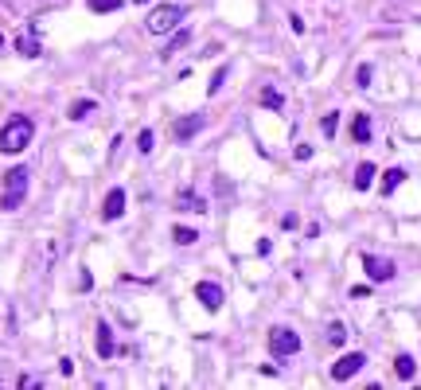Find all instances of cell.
Returning a JSON list of instances; mask_svg holds the SVG:
<instances>
[{
    "instance_id": "obj_1",
    "label": "cell",
    "mask_w": 421,
    "mask_h": 390,
    "mask_svg": "<svg viewBox=\"0 0 421 390\" xmlns=\"http://www.w3.org/2000/svg\"><path fill=\"white\" fill-rule=\"evenodd\" d=\"M32 137H35L32 118L16 113V118H8L0 125V153H24L27 144H32Z\"/></svg>"
},
{
    "instance_id": "obj_2",
    "label": "cell",
    "mask_w": 421,
    "mask_h": 390,
    "mask_svg": "<svg viewBox=\"0 0 421 390\" xmlns=\"http://www.w3.org/2000/svg\"><path fill=\"white\" fill-rule=\"evenodd\" d=\"M27 195V168H12L4 172V195H0V207L4 211H16Z\"/></svg>"
},
{
    "instance_id": "obj_3",
    "label": "cell",
    "mask_w": 421,
    "mask_h": 390,
    "mask_svg": "<svg viewBox=\"0 0 421 390\" xmlns=\"http://www.w3.org/2000/svg\"><path fill=\"white\" fill-rule=\"evenodd\" d=\"M180 20H184V8L180 4H161V8H152L149 20H144V27H149L152 35H168L180 27Z\"/></svg>"
},
{
    "instance_id": "obj_4",
    "label": "cell",
    "mask_w": 421,
    "mask_h": 390,
    "mask_svg": "<svg viewBox=\"0 0 421 390\" xmlns=\"http://www.w3.org/2000/svg\"><path fill=\"white\" fill-rule=\"evenodd\" d=\"M270 351L277 359L296 356V351H301V336H296L293 328H270Z\"/></svg>"
},
{
    "instance_id": "obj_5",
    "label": "cell",
    "mask_w": 421,
    "mask_h": 390,
    "mask_svg": "<svg viewBox=\"0 0 421 390\" xmlns=\"http://www.w3.org/2000/svg\"><path fill=\"white\" fill-rule=\"evenodd\" d=\"M363 270H367V277L375 281V285H379V281H390L394 277V262H390V258H379V254H363Z\"/></svg>"
},
{
    "instance_id": "obj_6",
    "label": "cell",
    "mask_w": 421,
    "mask_h": 390,
    "mask_svg": "<svg viewBox=\"0 0 421 390\" xmlns=\"http://www.w3.org/2000/svg\"><path fill=\"white\" fill-rule=\"evenodd\" d=\"M363 363H367V356H363V351H347V356L339 359L336 367H332V379H336V382H347L351 375L363 371Z\"/></svg>"
},
{
    "instance_id": "obj_7",
    "label": "cell",
    "mask_w": 421,
    "mask_h": 390,
    "mask_svg": "<svg viewBox=\"0 0 421 390\" xmlns=\"http://www.w3.org/2000/svg\"><path fill=\"white\" fill-rule=\"evenodd\" d=\"M195 297H199V305L207 308V313H219V308H222V285H215V281H199V285H195Z\"/></svg>"
},
{
    "instance_id": "obj_8",
    "label": "cell",
    "mask_w": 421,
    "mask_h": 390,
    "mask_svg": "<svg viewBox=\"0 0 421 390\" xmlns=\"http://www.w3.org/2000/svg\"><path fill=\"white\" fill-rule=\"evenodd\" d=\"M199 129H203V113H187V118H180L176 125H172V137H176L180 144H187Z\"/></svg>"
},
{
    "instance_id": "obj_9",
    "label": "cell",
    "mask_w": 421,
    "mask_h": 390,
    "mask_svg": "<svg viewBox=\"0 0 421 390\" xmlns=\"http://www.w3.org/2000/svg\"><path fill=\"white\" fill-rule=\"evenodd\" d=\"M101 215H106V219H121V215H125V191H121V187H113V191L106 195Z\"/></svg>"
},
{
    "instance_id": "obj_10",
    "label": "cell",
    "mask_w": 421,
    "mask_h": 390,
    "mask_svg": "<svg viewBox=\"0 0 421 390\" xmlns=\"http://www.w3.org/2000/svg\"><path fill=\"white\" fill-rule=\"evenodd\" d=\"M98 336H94V344H98V356L101 359H110L113 356V332H110V324H98Z\"/></svg>"
},
{
    "instance_id": "obj_11",
    "label": "cell",
    "mask_w": 421,
    "mask_h": 390,
    "mask_svg": "<svg viewBox=\"0 0 421 390\" xmlns=\"http://www.w3.org/2000/svg\"><path fill=\"white\" fill-rule=\"evenodd\" d=\"M176 207H180V211H195V215L207 211V203H203L195 191H180V195H176Z\"/></svg>"
},
{
    "instance_id": "obj_12",
    "label": "cell",
    "mask_w": 421,
    "mask_h": 390,
    "mask_svg": "<svg viewBox=\"0 0 421 390\" xmlns=\"http://www.w3.org/2000/svg\"><path fill=\"white\" fill-rule=\"evenodd\" d=\"M351 137H355V144L371 141V118H367V113H359V118L351 121Z\"/></svg>"
},
{
    "instance_id": "obj_13",
    "label": "cell",
    "mask_w": 421,
    "mask_h": 390,
    "mask_svg": "<svg viewBox=\"0 0 421 390\" xmlns=\"http://www.w3.org/2000/svg\"><path fill=\"white\" fill-rule=\"evenodd\" d=\"M394 375L410 382L413 375H417V363H413V356H398V359H394Z\"/></svg>"
},
{
    "instance_id": "obj_14",
    "label": "cell",
    "mask_w": 421,
    "mask_h": 390,
    "mask_svg": "<svg viewBox=\"0 0 421 390\" xmlns=\"http://www.w3.org/2000/svg\"><path fill=\"white\" fill-rule=\"evenodd\" d=\"M187 43H191V32H176V35H172V39H168V47H164V59H172V55H176V51H184V47H187Z\"/></svg>"
},
{
    "instance_id": "obj_15",
    "label": "cell",
    "mask_w": 421,
    "mask_h": 390,
    "mask_svg": "<svg viewBox=\"0 0 421 390\" xmlns=\"http://www.w3.org/2000/svg\"><path fill=\"white\" fill-rule=\"evenodd\" d=\"M371 184H375V164H359V172H355V187L367 191Z\"/></svg>"
},
{
    "instance_id": "obj_16",
    "label": "cell",
    "mask_w": 421,
    "mask_h": 390,
    "mask_svg": "<svg viewBox=\"0 0 421 390\" xmlns=\"http://www.w3.org/2000/svg\"><path fill=\"white\" fill-rule=\"evenodd\" d=\"M94 110H98V106H94L90 98H82V102H75V106H70V113H67V118H70V121H82V118H90Z\"/></svg>"
},
{
    "instance_id": "obj_17",
    "label": "cell",
    "mask_w": 421,
    "mask_h": 390,
    "mask_svg": "<svg viewBox=\"0 0 421 390\" xmlns=\"http://www.w3.org/2000/svg\"><path fill=\"white\" fill-rule=\"evenodd\" d=\"M16 47H20V55H27V59H35V55H39V39H32V35H20Z\"/></svg>"
},
{
    "instance_id": "obj_18",
    "label": "cell",
    "mask_w": 421,
    "mask_h": 390,
    "mask_svg": "<svg viewBox=\"0 0 421 390\" xmlns=\"http://www.w3.org/2000/svg\"><path fill=\"white\" fill-rule=\"evenodd\" d=\"M402 180H406V172H402V168H390V172H387V176H382V191H387V195H390V191H394V187H398V184H402Z\"/></svg>"
},
{
    "instance_id": "obj_19",
    "label": "cell",
    "mask_w": 421,
    "mask_h": 390,
    "mask_svg": "<svg viewBox=\"0 0 421 390\" xmlns=\"http://www.w3.org/2000/svg\"><path fill=\"white\" fill-rule=\"evenodd\" d=\"M344 339H347V328H344L339 320H332V324H328V344H332V348H339Z\"/></svg>"
},
{
    "instance_id": "obj_20",
    "label": "cell",
    "mask_w": 421,
    "mask_h": 390,
    "mask_svg": "<svg viewBox=\"0 0 421 390\" xmlns=\"http://www.w3.org/2000/svg\"><path fill=\"white\" fill-rule=\"evenodd\" d=\"M320 129H324V137L332 141V137H336V129H339V113H336V110L324 113V118H320Z\"/></svg>"
},
{
    "instance_id": "obj_21",
    "label": "cell",
    "mask_w": 421,
    "mask_h": 390,
    "mask_svg": "<svg viewBox=\"0 0 421 390\" xmlns=\"http://www.w3.org/2000/svg\"><path fill=\"white\" fill-rule=\"evenodd\" d=\"M261 106H270V110H281L285 102H281V94L273 90V86H265V90H261Z\"/></svg>"
},
{
    "instance_id": "obj_22",
    "label": "cell",
    "mask_w": 421,
    "mask_h": 390,
    "mask_svg": "<svg viewBox=\"0 0 421 390\" xmlns=\"http://www.w3.org/2000/svg\"><path fill=\"white\" fill-rule=\"evenodd\" d=\"M172 238H176L180 246H191V242H195V238H199V234H195L191 227H176V230H172Z\"/></svg>"
},
{
    "instance_id": "obj_23",
    "label": "cell",
    "mask_w": 421,
    "mask_h": 390,
    "mask_svg": "<svg viewBox=\"0 0 421 390\" xmlns=\"http://www.w3.org/2000/svg\"><path fill=\"white\" fill-rule=\"evenodd\" d=\"M121 0H90V12H118Z\"/></svg>"
},
{
    "instance_id": "obj_24",
    "label": "cell",
    "mask_w": 421,
    "mask_h": 390,
    "mask_svg": "<svg viewBox=\"0 0 421 390\" xmlns=\"http://www.w3.org/2000/svg\"><path fill=\"white\" fill-rule=\"evenodd\" d=\"M222 82H227V67H219V70H215V78H210L207 94H219V90H222Z\"/></svg>"
},
{
    "instance_id": "obj_25",
    "label": "cell",
    "mask_w": 421,
    "mask_h": 390,
    "mask_svg": "<svg viewBox=\"0 0 421 390\" xmlns=\"http://www.w3.org/2000/svg\"><path fill=\"white\" fill-rule=\"evenodd\" d=\"M355 86H359V90H363V86H371V67H367V63L355 70Z\"/></svg>"
},
{
    "instance_id": "obj_26",
    "label": "cell",
    "mask_w": 421,
    "mask_h": 390,
    "mask_svg": "<svg viewBox=\"0 0 421 390\" xmlns=\"http://www.w3.org/2000/svg\"><path fill=\"white\" fill-rule=\"evenodd\" d=\"M137 149H141V153H152V129H141V137H137Z\"/></svg>"
},
{
    "instance_id": "obj_27",
    "label": "cell",
    "mask_w": 421,
    "mask_h": 390,
    "mask_svg": "<svg viewBox=\"0 0 421 390\" xmlns=\"http://www.w3.org/2000/svg\"><path fill=\"white\" fill-rule=\"evenodd\" d=\"M312 156V144H296V161H308Z\"/></svg>"
},
{
    "instance_id": "obj_28",
    "label": "cell",
    "mask_w": 421,
    "mask_h": 390,
    "mask_svg": "<svg viewBox=\"0 0 421 390\" xmlns=\"http://www.w3.org/2000/svg\"><path fill=\"white\" fill-rule=\"evenodd\" d=\"M59 371L63 375H75V359H59Z\"/></svg>"
},
{
    "instance_id": "obj_29",
    "label": "cell",
    "mask_w": 421,
    "mask_h": 390,
    "mask_svg": "<svg viewBox=\"0 0 421 390\" xmlns=\"http://www.w3.org/2000/svg\"><path fill=\"white\" fill-rule=\"evenodd\" d=\"M137 4H149V0H137Z\"/></svg>"
}]
</instances>
